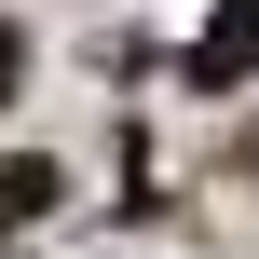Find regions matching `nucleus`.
<instances>
[{"mask_svg":"<svg viewBox=\"0 0 259 259\" xmlns=\"http://www.w3.org/2000/svg\"><path fill=\"white\" fill-rule=\"evenodd\" d=\"M55 191H68V178H55L41 150H14V164H0V232H27V219H55Z\"/></svg>","mask_w":259,"mask_h":259,"instance_id":"nucleus-2","label":"nucleus"},{"mask_svg":"<svg viewBox=\"0 0 259 259\" xmlns=\"http://www.w3.org/2000/svg\"><path fill=\"white\" fill-rule=\"evenodd\" d=\"M246 68H259V0H219V14H205V41H191V82H205V96H232Z\"/></svg>","mask_w":259,"mask_h":259,"instance_id":"nucleus-1","label":"nucleus"},{"mask_svg":"<svg viewBox=\"0 0 259 259\" xmlns=\"http://www.w3.org/2000/svg\"><path fill=\"white\" fill-rule=\"evenodd\" d=\"M14 82H27V41H14V27H0V96H14Z\"/></svg>","mask_w":259,"mask_h":259,"instance_id":"nucleus-3","label":"nucleus"}]
</instances>
